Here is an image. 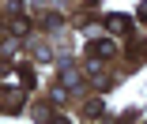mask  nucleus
I'll return each instance as SVG.
<instances>
[{
  "label": "nucleus",
  "instance_id": "f257e3e1",
  "mask_svg": "<svg viewBox=\"0 0 147 124\" xmlns=\"http://www.w3.org/2000/svg\"><path fill=\"white\" fill-rule=\"evenodd\" d=\"M61 79H64V86H68V90H76V86L83 83V79H79V72H76L72 64H64V72H61Z\"/></svg>",
  "mask_w": 147,
  "mask_h": 124
},
{
  "label": "nucleus",
  "instance_id": "39448f33",
  "mask_svg": "<svg viewBox=\"0 0 147 124\" xmlns=\"http://www.w3.org/2000/svg\"><path fill=\"white\" fill-rule=\"evenodd\" d=\"M140 15H147V0H143V4H140Z\"/></svg>",
  "mask_w": 147,
  "mask_h": 124
},
{
  "label": "nucleus",
  "instance_id": "20e7f679",
  "mask_svg": "<svg viewBox=\"0 0 147 124\" xmlns=\"http://www.w3.org/2000/svg\"><path fill=\"white\" fill-rule=\"evenodd\" d=\"M11 30H15V34L23 38V34H26V30H30V26H26V19H15V23H11Z\"/></svg>",
  "mask_w": 147,
  "mask_h": 124
},
{
  "label": "nucleus",
  "instance_id": "7ed1b4c3",
  "mask_svg": "<svg viewBox=\"0 0 147 124\" xmlns=\"http://www.w3.org/2000/svg\"><path fill=\"white\" fill-rule=\"evenodd\" d=\"M106 26H109V30H117V34H121V30H125V15H109V19H106Z\"/></svg>",
  "mask_w": 147,
  "mask_h": 124
},
{
  "label": "nucleus",
  "instance_id": "f03ea898",
  "mask_svg": "<svg viewBox=\"0 0 147 124\" xmlns=\"http://www.w3.org/2000/svg\"><path fill=\"white\" fill-rule=\"evenodd\" d=\"M94 53H102V56H113V53H117V42H113V38H102V42H94Z\"/></svg>",
  "mask_w": 147,
  "mask_h": 124
}]
</instances>
